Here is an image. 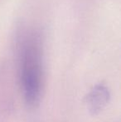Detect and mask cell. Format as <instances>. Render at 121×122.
I'll use <instances>...</instances> for the list:
<instances>
[{
	"label": "cell",
	"mask_w": 121,
	"mask_h": 122,
	"mask_svg": "<svg viewBox=\"0 0 121 122\" xmlns=\"http://www.w3.org/2000/svg\"><path fill=\"white\" fill-rule=\"evenodd\" d=\"M42 37L37 31H27L18 42V70L26 104L34 108L43 90V54Z\"/></svg>",
	"instance_id": "6da1fadb"
}]
</instances>
